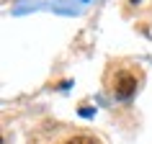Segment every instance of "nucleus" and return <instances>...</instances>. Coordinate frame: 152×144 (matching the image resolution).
<instances>
[{"label": "nucleus", "instance_id": "1", "mask_svg": "<svg viewBox=\"0 0 152 144\" xmlns=\"http://www.w3.org/2000/svg\"><path fill=\"white\" fill-rule=\"evenodd\" d=\"M142 80V70L132 62H116V70H108L103 77V88L106 93L116 100H129L137 93Z\"/></svg>", "mask_w": 152, "mask_h": 144}, {"label": "nucleus", "instance_id": "3", "mask_svg": "<svg viewBox=\"0 0 152 144\" xmlns=\"http://www.w3.org/2000/svg\"><path fill=\"white\" fill-rule=\"evenodd\" d=\"M132 3H137V0H132Z\"/></svg>", "mask_w": 152, "mask_h": 144}, {"label": "nucleus", "instance_id": "2", "mask_svg": "<svg viewBox=\"0 0 152 144\" xmlns=\"http://www.w3.org/2000/svg\"><path fill=\"white\" fill-rule=\"evenodd\" d=\"M59 144H101V142H98V136H93V134H72V136H67V139L59 142Z\"/></svg>", "mask_w": 152, "mask_h": 144}]
</instances>
